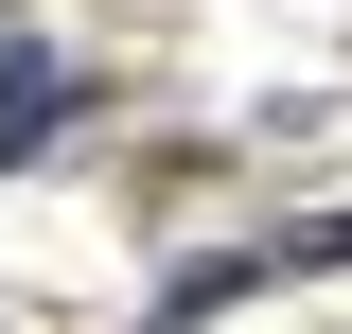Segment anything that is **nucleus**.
<instances>
[{
    "instance_id": "obj_1",
    "label": "nucleus",
    "mask_w": 352,
    "mask_h": 334,
    "mask_svg": "<svg viewBox=\"0 0 352 334\" xmlns=\"http://www.w3.org/2000/svg\"><path fill=\"white\" fill-rule=\"evenodd\" d=\"M53 124H71V71H53V53H0V176L36 159Z\"/></svg>"
}]
</instances>
